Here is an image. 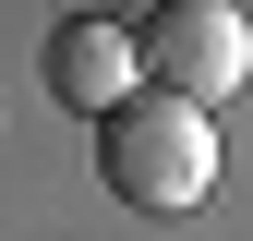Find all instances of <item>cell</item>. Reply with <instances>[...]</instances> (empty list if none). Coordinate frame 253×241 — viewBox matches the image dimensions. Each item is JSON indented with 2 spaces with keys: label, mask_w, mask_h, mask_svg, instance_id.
<instances>
[{
  "label": "cell",
  "mask_w": 253,
  "mask_h": 241,
  "mask_svg": "<svg viewBox=\"0 0 253 241\" xmlns=\"http://www.w3.org/2000/svg\"><path fill=\"white\" fill-rule=\"evenodd\" d=\"M97 181L133 217H193V205L217 193V109H193V97H121L109 120H97Z\"/></svg>",
  "instance_id": "6da1fadb"
},
{
  "label": "cell",
  "mask_w": 253,
  "mask_h": 241,
  "mask_svg": "<svg viewBox=\"0 0 253 241\" xmlns=\"http://www.w3.org/2000/svg\"><path fill=\"white\" fill-rule=\"evenodd\" d=\"M133 60L157 97H193V109H229L253 84V24L229 12V0H145L133 24Z\"/></svg>",
  "instance_id": "7a4b0ae2"
},
{
  "label": "cell",
  "mask_w": 253,
  "mask_h": 241,
  "mask_svg": "<svg viewBox=\"0 0 253 241\" xmlns=\"http://www.w3.org/2000/svg\"><path fill=\"white\" fill-rule=\"evenodd\" d=\"M37 84H48L73 120H109L121 97H145L133 24H109V12H60V24H48V48H37Z\"/></svg>",
  "instance_id": "3957f363"
}]
</instances>
